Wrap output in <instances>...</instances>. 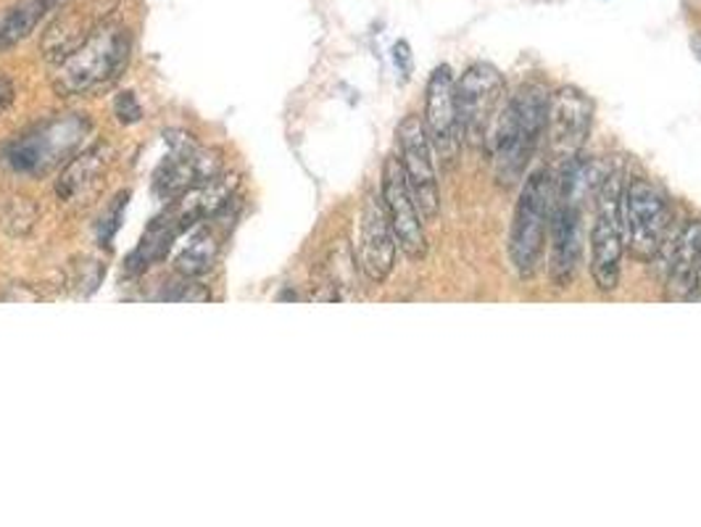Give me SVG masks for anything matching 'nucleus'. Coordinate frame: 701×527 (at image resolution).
Returning <instances> with one entry per match:
<instances>
[{
    "label": "nucleus",
    "instance_id": "f8f14e48",
    "mask_svg": "<svg viewBox=\"0 0 701 527\" xmlns=\"http://www.w3.org/2000/svg\"><path fill=\"white\" fill-rule=\"evenodd\" d=\"M552 251H549V279L554 290H567L575 283L583 259V232H580V206L573 201L556 198L552 227Z\"/></svg>",
    "mask_w": 701,
    "mask_h": 527
},
{
    "label": "nucleus",
    "instance_id": "a211bd4d",
    "mask_svg": "<svg viewBox=\"0 0 701 527\" xmlns=\"http://www.w3.org/2000/svg\"><path fill=\"white\" fill-rule=\"evenodd\" d=\"M219 238H216L208 227H203V230H199L188 240V245L180 251V256H177V272H180L182 277L206 275L216 264V259H219Z\"/></svg>",
    "mask_w": 701,
    "mask_h": 527
},
{
    "label": "nucleus",
    "instance_id": "ddd939ff",
    "mask_svg": "<svg viewBox=\"0 0 701 527\" xmlns=\"http://www.w3.org/2000/svg\"><path fill=\"white\" fill-rule=\"evenodd\" d=\"M103 9H106L103 0H88V3L75 5V9H67L64 14H58L54 24L45 30L41 43L45 61L61 64L77 48H82L90 41V35L103 24V16H106Z\"/></svg>",
    "mask_w": 701,
    "mask_h": 527
},
{
    "label": "nucleus",
    "instance_id": "39448f33",
    "mask_svg": "<svg viewBox=\"0 0 701 527\" xmlns=\"http://www.w3.org/2000/svg\"><path fill=\"white\" fill-rule=\"evenodd\" d=\"M507 80L496 67L477 61L456 80V114L462 146L486 148L507 106Z\"/></svg>",
    "mask_w": 701,
    "mask_h": 527
},
{
    "label": "nucleus",
    "instance_id": "4be33fe9",
    "mask_svg": "<svg viewBox=\"0 0 701 527\" xmlns=\"http://www.w3.org/2000/svg\"><path fill=\"white\" fill-rule=\"evenodd\" d=\"M393 61H396L398 71H402L404 77L411 75V48L406 41H398L396 45H393Z\"/></svg>",
    "mask_w": 701,
    "mask_h": 527
},
{
    "label": "nucleus",
    "instance_id": "5701e85b",
    "mask_svg": "<svg viewBox=\"0 0 701 527\" xmlns=\"http://www.w3.org/2000/svg\"><path fill=\"white\" fill-rule=\"evenodd\" d=\"M11 101H14V84L5 80V77H0V112H3Z\"/></svg>",
    "mask_w": 701,
    "mask_h": 527
},
{
    "label": "nucleus",
    "instance_id": "6e6552de",
    "mask_svg": "<svg viewBox=\"0 0 701 527\" xmlns=\"http://www.w3.org/2000/svg\"><path fill=\"white\" fill-rule=\"evenodd\" d=\"M425 133L432 146V153L441 159L445 169H454L462 153V133H459L456 114V80L451 67L441 64L430 75L425 88Z\"/></svg>",
    "mask_w": 701,
    "mask_h": 527
},
{
    "label": "nucleus",
    "instance_id": "dca6fc26",
    "mask_svg": "<svg viewBox=\"0 0 701 527\" xmlns=\"http://www.w3.org/2000/svg\"><path fill=\"white\" fill-rule=\"evenodd\" d=\"M106 161H109L106 146H93L88 148V151H82L80 156H75V159L67 164V169L61 172V177H58L56 193L61 195L64 201H75L77 195L93 185L98 172L106 167Z\"/></svg>",
    "mask_w": 701,
    "mask_h": 527
},
{
    "label": "nucleus",
    "instance_id": "a878e982",
    "mask_svg": "<svg viewBox=\"0 0 701 527\" xmlns=\"http://www.w3.org/2000/svg\"><path fill=\"white\" fill-rule=\"evenodd\" d=\"M697 48H699V54H701V35L697 37Z\"/></svg>",
    "mask_w": 701,
    "mask_h": 527
},
{
    "label": "nucleus",
    "instance_id": "b1692460",
    "mask_svg": "<svg viewBox=\"0 0 701 527\" xmlns=\"http://www.w3.org/2000/svg\"><path fill=\"white\" fill-rule=\"evenodd\" d=\"M691 301H701V262H699V275H697V288H693Z\"/></svg>",
    "mask_w": 701,
    "mask_h": 527
},
{
    "label": "nucleus",
    "instance_id": "9d476101",
    "mask_svg": "<svg viewBox=\"0 0 701 527\" xmlns=\"http://www.w3.org/2000/svg\"><path fill=\"white\" fill-rule=\"evenodd\" d=\"M398 161H402L406 182L415 195L422 219H436L441 211V191H438L432 146L419 116H406L398 125Z\"/></svg>",
    "mask_w": 701,
    "mask_h": 527
},
{
    "label": "nucleus",
    "instance_id": "412c9836",
    "mask_svg": "<svg viewBox=\"0 0 701 527\" xmlns=\"http://www.w3.org/2000/svg\"><path fill=\"white\" fill-rule=\"evenodd\" d=\"M114 112H116V116H120V122H124V125H133V122H137L143 116V108H140V103H137L135 93H122L120 98H116Z\"/></svg>",
    "mask_w": 701,
    "mask_h": 527
},
{
    "label": "nucleus",
    "instance_id": "6ab92c4d",
    "mask_svg": "<svg viewBox=\"0 0 701 527\" xmlns=\"http://www.w3.org/2000/svg\"><path fill=\"white\" fill-rule=\"evenodd\" d=\"M174 290L163 293V301H208L212 293L203 288L201 283H193V277L180 279V283H172Z\"/></svg>",
    "mask_w": 701,
    "mask_h": 527
},
{
    "label": "nucleus",
    "instance_id": "1a4fd4ad",
    "mask_svg": "<svg viewBox=\"0 0 701 527\" xmlns=\"http://www.w3.org/2000/svg\"><path fill=\"white\" fill-rule=\"evenodd\" d=\"M380 201L388 211L391 227L396 232L398 249H402L411 262H422L428 256V236H425L422 214L411 195L409 182H406L404 167L398 156H391L383 167V187H380Z\"/></svg>",
    "mask_w": 701,
    "mask_h": 527
},
{
    "label": "nucleus",
    "instance_id": "f3484780",
    "mask_svg": "<svg viewBox=\"0 0 701 527\" xmlns=\"http://www.w3.org/2000/svg\"><path fill=\"white\" fill-rule=\"evenodd\" d=\"M54 0H22L14 9L0 16V50L14 48L16 43L27 41L48 11H54Z\"/></svg>",
    "mask_w": 701,
    "mask_h": 527
},
{
    "label": "nucleus",
    "instance_id": "aec40b11",
    "mask_svg": "<svg viewBox=\"0 0 701 527\" xmlns=\"http://www.w3.org/2000/svg\"><path fill=\"white\" fill-rule=\"evenodd\" d=\"M127 193H120L114 198V204H111L106 211H103L101 217V230H98V238H101V243H111V238H114V232L120 230V219H122V211L124 206H127Z\"/></svg>",
    "mask_w": 701,
    "mask_h": 527
},
{
    "label": "nucleus",
    "instance_id": "0eeeda50",
    "mask_svg": "<svg viewBox=\"0 0 701 527\" xmlns=\"http://www.w3.org/2000/svg\"><path fill=\"white\" fill-rule=\"evenodd\" d=\"M593 116V101L580 88L562 84L559 90H554L552 101H549V122L543 138L549 142V153H552L556 169L578 159L583 146L591 138Z\"/></svg>",
    "mask_w": 701,
    "mask_h": 527
},
{
    "label": "nucleus",
    "instance_id": "4468645a",
    "mask_svg": "<svg viewBox=\"0 0 701 527\" xmlns=\"http://www.w3.org/2000/svg\"><path fill=\"white\" fill-rule=\"evenodd\" d=\"M219 172L222 161L216 159L214 151L188 146L185 142V146L159 169V174H156V187H159V193L169 195V198H177V195L193 191V187L216 177Z\"/></svg>",
    "mask_w": 701,
    "mask_h": 527
},
{
    "label": "nucleus",
    "instance_id": "9b49d317",
    "mask_svg": "<svg viewBox=\"0 0 701 527\" xmlns=\"http://www.w3.org/2000/svg\"><path fill=\"white\" fill-rule=\"evenodd\" d=\"M396 251L398 240L393 232L388 211H385L383 201L377 195H366L359 214V236L353 245V259H357L359 272L370 279V283H385L391 277L393 266H396Z\"/></svg>",
    "mask_w": 701,
    "mask_h": 527
},
{
    "label": "nucleus",
    "instance_id": "f03ea898",
    "mask_svg": "<svg viewBox=\"0 0 701 527\" xmlns=\"http://www.w3.org/2000/svg\"><path fill=\"white\" fill-rule=\"evenodd\" d=\"M556 204L554 172L549 167L535 169L530 177L522 180L520 198L509 227V264L522 283L539 275V266L546 251L549 227Z\"/></svg>",
    "mask_w": 701,
    "mask_h": 527
},
{
    "label": "nucleus",
    "instance_id": "f257e3e1",
    "mask_svg": "<svg viewBox=\"0 0 701 527\" xmlns=\"http://www.w3.org/2000/svg\"><path fill=\"white\" fill-rule=\"evenodd\" d=\"M549 101L552 93L546 84L525 82L504 106L486 146L499 187H515L525 180L530 161L546 135Z\"/></svg>",
    "mask_w": 701,
    "mask_h": 527
},
{
    "label": "nucleus",
    "instance_id": "2eb2a0df",
    "mask_svg": "<svg viewBox=\"0 0 701 527\" xmlns=\"http://www.w3.org/2000/svg\"><path fill=\"white\" fill-rule=\"evenodd\" d=\"M701 262V219H691L678 230L670 251V266L665 277V298L672 303L691 301L693 288H697Z\"/></svg>",
    "mask_w": 701,
    "mask_h": 527
},
{
    "label": "nucleus",
    "instance_id": "20e7f679",
    "mask_svg": "<svg viewBox=\"0 0 701 527\" xmlns=\"http://www.w3.org/2000/svg\"><path fill=\"white\" fill-rule=\"evenodd\" d=\"M622 201H625V174L618 164L596 193V222L591 230V277L596 290L604 296L618 290L622 279V256H625Z\"/></svg>",
    "mask_w": 701,
    "mask_h": 527
},
{
    "label": "nucleus",
    "instance_id": "423d86ee",
    "mask_svg": "<svg viewBox=\"0 0 701 527\" xmlns=\"http://www.w3.org/2000/svg\"><path fill=\"white\" fill-rule=\"evenodd\" d=\"M670 225L672 214L667 195L646 177L627 182L625 201H622V230H625V249L631 259L641 264L652 262Z\"/></svg>",
    "mask_w": 701,
    "mask_h": 527
},
{
    "label": "nucleus",
    "instance_id": "7ed1b4c3",
    "mask_svg": "<svg viewBox=\"0 0 701 527\" xmlns=\"http://www.w3.org/2000/svg\"><path fill=\"white\" fill-rule=\"evenodd\" d=\"M129 61V32L103 22L90 41L58 64L54 90L64 98L93 95L120 80Z\"/></svg>",
    "mask_w": 701,
    "mask_h": 527
},
{
    "label": "nucleus",
    "instance_id": "393cba45",
    "mask_svg": "<svg viewBox=\"0 0 701 527\" xmlns=\"http://www.w3.org/2000/svg\"><path fill=\"white\" fill-rule=\"evenodd\" d=\"M67 3H69V0H54V5H56V9H58V5H67Z\"/></svg>",
    "mask_w": 701,
    "mask_h": 527
}]
</instances>
